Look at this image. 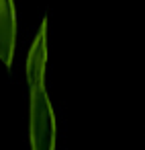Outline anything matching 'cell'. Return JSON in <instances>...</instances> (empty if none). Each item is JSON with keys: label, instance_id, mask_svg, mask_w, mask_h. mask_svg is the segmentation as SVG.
Segmentation results:
<instances>
[{"label": "cell", "instance_id": "obj_1", "mask_svg": "<svg viewBox=\"0 0 145 150\" xmlns=\"http://www.w3.org/2000/svg\"><path fill=\"white\" fill-rule=\"evenodd\" d=\"M17 35V19H15V2L13 0H0V60L4 66L13 62Z\"/></svg>", "mask_w": 145, "mask_h": 150}]
</instances>
